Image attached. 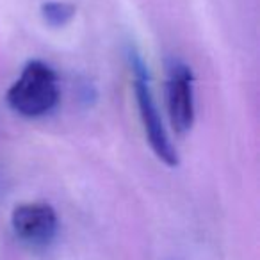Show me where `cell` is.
Wrapping results in <instances>:
<instances>
[{
  "label": "cell",
  "instance_id": "obj_1",
  "mask_svg": "<svg viewBox=\"0 0 260 260\" xmlns=\"http://www.w3.org/2000/svg\"><path fill=\"white\" fill-rule=\"evenodd\" d=\"M8 105L23 118H41L59 104V79L43 61H29L8 91Z\"/></svg>",
  "mask_w": 260,
  "mask_h": 260
},
{
  "label": "cell",
  "instance_id": "obj_2",
  "mask_svg": "<svg viewBox=\"0 0 260 260\" xmlns=\"http://www.w3.org/2000/svg\"><path fill=\"white\" fill-rule=\"evenodd\" d=\"M126 59H128L130 72L134 75V94L136 104L139 109V118L145 126V134L148 138V143L152 146L153 153L162 160L166 166L175 168L178 166V153L177 148L171 143L168 130L160 118V112L157 109L155 98L150 86V73L146 68L143 57L138 54L136 48L126 50Z\"/></svg>",
  "mask_w": 260,
  "mask_h": 260
},
{
  "label": "cell",
  "instance_id": "obj_3",
  "mask_svg": "<svg viewBox=\"0 0 260 260\" xmlns=\"http://www.w3.org/2000/svg\"><path fill=\"white\" fill-rule=\"evenodd\" d=\"M166 105L175 132H189L196 118L194 75L180 59H170L166 64Z\"/></svg>",
  "mask_w": 260,
  "mask_h": 260
},
{
  "label": "cell",
  "instance_id": "obj_4",
  "mask_svg": "<svg viewBox=\"0 0 260 260\" xmlns=\"http://www.w3.org/2000/svg\"><path fill=\"white\" fill-rule=\"evenodd\" d=\"M15 235L30 248H47L54 242L59 230V219L48 203H22L11 214Z\"/></svg>",
  "mask_w": 260,
  "mask_h": 260
},
{
  "label": "cell",
  "instance_id": "obj_5",
  "mask_svg": "<svg viewBox=\"0 0 260 260\" xmlns=\"http://www.w3.org/2000/svg\"><path fill=\"white\" fill-rule=\"evenodd\" d=\"M41 16L52 27H64L75 16V8L68 2H47L41 6Z\"/></svg>",
  "mask_w": 260,
  "mask_h": 260
}]
</instances>
